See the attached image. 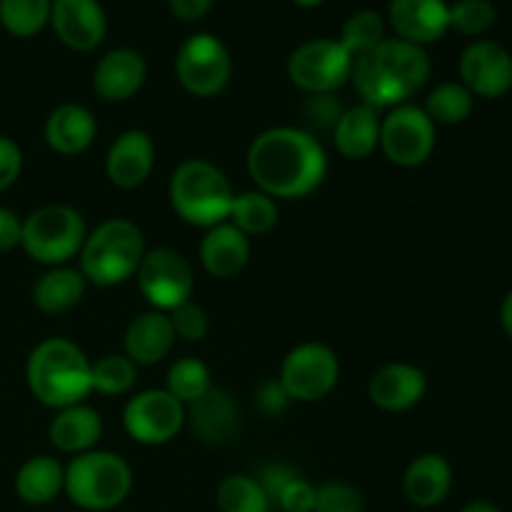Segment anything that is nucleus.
Instances as JSON below:
<instances>
[{
  "label": "nucleus",
  "instance_id": "nucleus-24",
  "mask_svg": "<svg viewBox=\"0 0 512 512\" xmlns=\"http://www.w3.org/2000/svg\"><path fill=\"white\" fill-rule=\"evenodd\" d=\"M250 240L235 225L220 223L205 233L200 243V263L213 278H235L248 265Z\"/></svg>",
  "mask_w": 512,
  "mask_h": 512
},
{
  "label": "nucleus",
  "instance_id": "nucleus-26",
  "mask_svg": "<svg viewBox=\"0 0 512 512\" xmlns=\"http://www.w3.org/2000/svg\"><path fill=\"white\" fill-rule=\"evenodd\" d=\"M335 148L348 160H365L380 148V115L370 105L360 103L343 110L333 128Z\"/></svg>",
  "mask_w": 512,
  "mask_h": 512
},
{
  "label": "nucleus",
  "instance_id": "nucleus-35",
  "mask_svg": "<svg viewBox=\"0 0 512 512\" xmlns=\"http://www.w3.org/2000/svg\"><path fill=\"white\" fill-rule=\"evenodd\" d=\"M138 380V365L128 355H105L90 370V383L100 395H125Z\"/></svg>",
  "mask_w": 512,
  "mask_h": 512
},
{
  "label": "nucleus",
  "instance_id": "nucleus-6",
  "mask_svg": "<svg viewBox=\"0 0 512 512\" xmlns=\"http://www.w3.org/2000/svg\"><path fill=\"white\" fill-rule=\"evenodd\" d=\"M133 488V470L120 455L90 450L65 468V495L80 510L105 512L123 503Z\"/></svg>",
  "mask_w": 512,
  "mask_h": 512
},
{
  "label": "nucleus",
  "instance_id": "nucleus-29",
  "mask_svg": "<svg viewBox=\"0 0 512 512\" xmlns=\"http://www.w3.org/2000/svg\"><path fill=\"white\" fill-rule=\"evenodd\" d=\"M228 220L248 238L250 235H265L278 225V205L270 195L260 193V190H245L233 198Z\"/></svg>",
  "mask_w": 512,
  "mask_h": 512
},
{
  "label": "nucleus",
  "instance_id": "nucleus-11",
  "mask_svg": "<svg viewBox=\"0 0 512 512\" xmlns=\"http://www.w3.org/2000/svg\"><path fill=\"white\" fill-rule=\"evenodd\" d=\"M340 378V360L328 345L303 343L290 350L280 368L283 390L290 400L315 403L333 393Z\"/></svg>",
  "mask_w": 512,
  "mask_h": 512
},
{
  "label": "nucleus",
  "instance_id": "nucleus-10",
  "mask_svg": "<svg viewBox=\"0 0 512 512\" xmlns=\"http://www.w3.org/2000/svg\"><path fill=\"white\" fill-rule=\"evenodd\" d=\"M138 288L153 310L170 313L193 298L195 275L188 260L170 248L145 250L138 265Z\"/></svg>",
  "mask_w": 512,
  "mask_h": 512
},
{
  "label": "nucleus",
  "instance_id": "nucleus-2",
  "mask_svg": "<svg viewBox=\"0 0 512 512\" xmlns=\"http://www.w3.org/2000/svg\"><path fill=\"white\" fill-rule=\"evenodd\" d=\"M430 78L425 48L400 38H385L370 53L353 60L350 80L365 105L375 110L408 103Z\"/></svg>",
  "mask_w": 512,
  "mask_h": 512
},
{
  "label": "nucleus",
  "instance_id": "nucleus-17",
  "mask_svg": "<svg viewBox=\"0 0 512 512\" xmlns=\"http://www.w3.org/2000/svg\"><path fill=\"white\" fill-rule=\"evenodd\" d=\"M155 168V145L145 130L130 128L115 138L105 158L110 183L123 190H135L150 178Z\"/></svg>",
  "mask_w": 512,
  "mask_h": 512
},
{
  "label": "nucleus",
  "instance_id": "nucleus-9",
  "mask_svg": "<svg viewBox=\"0 0 512 512\" xmlns=\"http://www.w3.org/2000/svg\"><path fill=\"white\" fill-rule=\"evenodd\" d=\"M353 73V55L330 38H315L288 58V78L310 95H333Z\"/></svg>",
  "mask_w": 512,
  "mask_h": 512
},
{
  "label": "nucleus",
  "instance_id": "nucleus-22",
  "mask_svg": "<svg viewBox=\"0 0 512 512\" xmlns=\"http://www.w3.org/2000/svg\"><path fill=\"white\" fill-rule=\"evenodd\" d=\"M98 135V123L85 105L65 103L45 120V143L58 155L73 158L85 153Z\"/></svg>",
  "mask_w": 512,
  "mask_h": 512
},
{
  "label": "nucleus",
  "instance_id": "nucleus-48",
  "mask_svg": "<svg viewBox=\"0 0 512 512\" xmlns=\"http://www.w3.org/2000/svg\"><path fill=\"white\" fill-rule=\"evenodd\" d=\"M293 3H298L300 8H315V5H320L323 0H293Z\"/></svg>",
  "mask_w": 512,
  "mask_h": 512
},
{
  "label": "nucleus",
  "instance_id": "nucleus-1",
  "mask_svg": "<svg viewBox=\"0 0 512 512\" xmlns=\"http://www.w3.org/2000/svg\"><path fill=\"white\" fill-rule=\"evenodd\" d=\"M245 165L260 193L273 200H295L320 188L328 173V155L308 130L270 128L250 143Z\"/></svg>",
  "mask_w": 512,
  "mask_h": 512
},
{
  "label": "nucleus",
  "instance_id": "nucleus-12",
  "mask_svg": "<svg viewBox=\"0 0 512 512\" xmlns=\"http://www.w3.org/2000/svg\"><path fill=\"white\" fill-rule=\"evenodd\" d=\"M380 150L400 168H418L435 150V123L418 105H395L380 120Z\"/></svg>",
  "mask_w": 512,
  "mask_h": 512
},
{
  "label": "nucleus",
  "instance_id": "nucleus-16",
  "mask_svg": "<svg viewBox=\"0 0 512 512\" xmlns=\"http://www.w3.org/2000/svg\"><path fill=\"white\" fill-rule=\"evenodd\" d=\"M388 23L400 40L423 48L450 30V5L445 0H390Z\"/></svg>",
  "mask_w": 512,
  "mask_h": 512
},
{
  "label": "nucleus",
  "instance_id": "nucleus-13",
  "mask_svg": "<svg viewBox=\"0 0 512 512\" xmlns=\"http://www.w3.org/2000/svg\"><path fill=\"white\" fill-rule=\"evenodd\" d=\"M125 433L140 445H165L183 430L185 405L168 390H145L123 410Z\"/></svg>",
  "mask_w": 512,
  "mask_h": 512
},
{
  "label": "nucleus",
  "instance_id": "nucleus-37",
  "mask_svg": "<svg viewBox=\"0 0 512 512\" xmlns=\"http://www.w3.org/2000/svg\"><path fill=\"white\" fill-rule=\"evenodd\" d=\"M168 318H170V323H173L175 338H183V340H188V343H200V340H203L210 330L208 313H205L203 305L193 303V300H188V303H183V305H178L175 310H170Z\"/></svg>",
  "mask_w": 512,
  "mask_h": 512
},
{
  "label": "nucleus",
  "instance_id": "nucleus-34",
  "mask_svg": "<svg viewBox=\"0 0 512 512\" xmlns=\"http://www.w3.org/2000/svg\"><path fill=\"white\" fill-rule=\"evenodd\" d=\"M210 385V370L203 360L198 358H180L170 365L168 370V393L183 405H193L195 400L203 398Z\"/></svg>",
  "mask_w": 512,
  "mask_h": 512
},
{
  "label": "nucleus",
  "instance_id": "nucleus-42",
  "mask_svg": "<svg viewBox=\"0 0 512 512\" xmlns=\"http://www.w3.org/2000/svg\"><path fill=\"white\" fill-rule=\"evenodd\" d=\"M293 478H295V473L288 468V465L273 463V465H268V468L260 473V478H255V480H258L260 488L265 490V495H268L270 503H275V498L280 495V490H283Z\"/></svg>",
  "mask_w": 512,
  "mask_h": 512
},
{
  "label": "nucleus",
  "instance_id": "nucleus-47",
  "mask_svg": "<svg viewBox=\"0 0 512 512\" xmlns=\"http://www.w3.org/2000/svg\"><path fill=\"white\" fill-rule=\"evenodd\" d=\"M460 512H503V510H500L498 505L488 503V500H473V503L465 505Z\"/></svg>",
  "mask_w": 512,
  "mask_h": 512
},
{
  "label": "nucleus",
  "instance_id": "nucleus-18",
  "mask_svg": "<svg viewBox=\"0 0 512 512\" xmlns=\"http://www.w3.org/2000/svg\"><path fill=\"white\" fill-rule=\"evenodd\" d=\"M428 378L410 363H390L375 370L368 383V398L385 413H405L425 398Z\"/></svg>",
  "mask_w": 512,
  "mask_h": 512
},
{
  "label": "nucleus",
  "instance_id": "nucleus-30",
  "mask_svg": "<svg viewBox=\"0 0 512 512\" xmlns=\"http://www.w3.org/2000/svg\"><path fill=\"white\" fill-rule=\"evenodd\" d=\"M473 93L463 83H443L425 100V113L435 125H460L473 113Z\"/></svg>",
  "mask_w": 512,
  "mask_h": 512
},
{
  "label": "nucleus",
  "instance_id": "nucleus-27",
  "mask_svg": "<svg viewBox=\"0 0 512 512\" xmlns=\"http://www.w3.org/2000/svg\"><path fill=\"white\" fill-rule=\"evenodd\" d=\"M65 468L50 455H35L15 475V493L28 505H48L63 493Z\"/></svg>",
  "mask_w": 512,
  "mask_h": 512
},
{
  "label": "nucleus",
  "instance_id": "nucleus-15",
  "mask_svg": "<svg viewBox=\"0 0 512 512\" xmlns=\"http://www.w3.org/2000/svg\"><path fill=\"white\" fill-rule=\"evenodd\" d=\"M50 25L60 43L78 53L95 50L108 33V18L100 0H53Z\"/></svg>",
  "mask_w": 512,
  "mask_h": 512
},
{
  "label": "nucleus",
  "instance_id": "nucleus-14",
  "mask_svg": "<svg viewBox=\"0 0 512 512\" xmlns=\"http://www.w3.org/2000/svg\"><path fill=\"white\" fill-rule=\"evenodd\" d=\"M460 78L473 98H500L512 88V55L495 40H475L460 55Z\"/></svg>",
  "mask_w": 512,
  "mask_h": 512
},
{
  "label": "nucleus",
  "instance_id": "nucleus-39",
  "mask_svg": "<svg viewBox=\"0 0 512 512\" xmlns=\"http://www.w3.org/2000/svg\"><path fill=\"white\" fill-rule=\"evenodd\" d=\"M275 505H278L283 512H313L315 510V488L308 483V480L298 478L295 475L280 495L275 498Z\"/></svg>",
  "mask_w": 512,
  "mask_h": 512
},
{
  "label": "nucleus",
  "instance_id": "nucleus-25",
  "mask_svg": "<svg viewBox=\"0 0 512 512\" xmlns=\"http://www.w3.org/2000/svg\"><path fill=\"white\" fill-rule=\"evenodd\" d=\"M50 443L60 453L83 455L98 445L103 438V418L88 405H70V408L58 410L48 428Z\"/></svg>",
  "mask_w": 512,
  "mask_h": 512
},
{
  "label": "nucleus",
  "instance_id": "nucleus-4",
  "mask_svg": "<svg viewBox=\"0 0 512 512\" xmlns=\"http://www.w3.org/2000/svg\"><path fill=\"white\" fill-rule=\"evenodd\" d=\"M80 275L100 288H113L138 273L145 255L143 233L125 218L100 223L80 248Z\"/></svg>",
  "mask_w": 512,
  "mask_h": 512
},
{
  "label": "nucleus",
  "instance_id": "nucleus-3",
  "mask_svg": "<svg viewBox=\"0 0 512 512\" xmlns=\"http://www.w3.org/2000/svg\"><path fill=\"white\" fill-rule=\"evenodd\" d=\"M93 363L83 350L65 338H48L33 348L25 368L28 388L45 408L63 410L80 405L93 390L90 383Z\"/></svg>",
  "mask_w": 512,
  "mask_h": 512
},
{
  "label": "nucleus",
  "instance_id": "nucleus-19",
  "mask_svg": "<svg viewBox=\"0 0 512 512\" xmlns=\"http://www.w3.org/2000/svg\"><path fill=\"white\" fill-rule=\"evenodd\" d=\"M145 75H148V65L138 50L115 48L95 65L93 88L108 103H123L143 88Z\"/></svg>",
  "mask_w": 512,
  "mask_h": 512
},
{
  "label": "nucleus",
  "instance_id": "nucleus-23",
  "mask_svg": "<svg viewBox=\"0 0 512 512\" xmlns=\"http://www.w3.org/2000/svg\"><path fill=\"white\" fill-rule=\"evenodd\" d=\"M453 488V468L438 453H425L408 465L403 475V493L415 508H435Z\"/></svg>",
  "mask_w": 512,
  "mask_h": 512
},
{
  "label": "nucleus",
  "instance_id": "nucleus-43",
  "mask_svg": "<svg viewBox=\"0 0 512 512\" xmlns=\"http://www.w3.org/2000/svg\"><path fill=\"white\" fill-rule=\"evenodd\" d=\"M23 238V223L18 215L8 208H0V253H8Z\"/></svg>",
  "mask_w": 512,
  "mask_h": 512
},
{
  "label": "nucleus",
  "instance_id": "nucleus-32",
  "mask_svg": "<svg viewBox=\"0 0 512 512\" xmlns=\"http://www.w3.org/2000/svg\"><path fill=\"white\" fill-rule=\"evenodd\" d=\"M215 503L220 512H268L270 500L260 483L250 475H228L218 485Z\"/></svg>",
  "mask_w": 512,
  "mask_h": 512
},
{
  "label": "nucleus",
  "instance_id": "nucleus-38",
  "mask_svg": "<svg viewBox=\"0 0 512 512\" xmlns=\"http://www.w3.org/2000/svg\"><path fill=\"white\" fill-rule=\"evenodd\" d=\"M363 495L345 483H325L315 488L313 512H363Z\"/></svg>",
  "mask_w": 512,
  "mask_h": 512
},
{
  "label": "nucleus",
  "instance_id": "nucleus-44",
  "mask_svg": "<svg viewBox=\"0 0 512 512\" xmlns=\"http://www.w3.org/2000/svg\"><path fill=\"white\" fill-rule=\"evenodd\" d=\"M213 3L215 0H168L175 18L185 20V23H193V20L203 18V15L213 8Z\"/></svg>",
  "mask_w": 512,
  "mask_h": 512
},
{
  "label": "nucleus",
  "instance_id": "nucleus-8",
  "mask_svg": "<svg viewBox=\"0 0 512 512\" xmlns=\"http://www.w3.org/2000/svg\"><path fill=\"white\" fill-rule=\"evenodd\" d=\"M175 75L195 98H215L230 83L233 60L223 40L210 33H195L175 55Z\"/></svg>",
  "mask_w": 512,
  "mask_h": 512
},
{
  "label": "nucleus",
  "instance_id": "nucleus-21",
  "mask_svg": "<svg viewBox=\"0 0 512 512\" xmlns=\"http://www.w3.org/2000/svg\"><path fill=\"white\" fill-rule=\"evenodd\" d=\"M125 355L135 365H155L170 355L175 345V330L168 313L148 310V313L133 318L125 330Z\"/></svg>",
  "mask_w": 512,
  "mask_h": 512
},
{
  "label": "nucleus",
  "instance_id": "nucleus-41",
  "mask_svg": "<svg viewBox=\"0 0 512 512\" xmlns=\"http://www.w3.org/2000/svg\"><path fill=\"white\" fill-rule=\"evenodd\" d=\"M305 113L320 128H335V123L343 115V108H340V103L333 95H310L308 105H305Z\"/></svg>",
  "mask_w": 512,
  "mask_h": 512
},
{
  "label": "nucleus",
  "instance_id": "nucleus-45",
  "mask_svg": "<svg viewBox=\"0 0 512 512\" xmlns=\"http://www.w3.org/2000/svg\"><path fill=\"white\" fill-rule=\"evenodd\" d=\"M288 393L283 390V385L280 383H268L263 390H260V408L265 410V413H280V410L285 408V403H288Z\"/></svg>",
  "mask_w": 512,
  "mask_h": 512
},
{
  "label": "nucleus",
  "instance_id": "nucleus-36",
  "mask_svg": "<svg viewBox=\"0 0 512 512\" xmlns=\"http://www.w3.org/2000/svg\"><path fill=\"white\" fill-rule=\"evenodd\" d=\"M498 20V10L490 0H458L450 5V28L463 35H483Z\"/></svg>",
  "mask_w": 512,
  "mask_h": 512
},
{
  "label": "nucleus",
  "instance_id": "nucleus-5",
  "mask_svg": "<svg viewBox=\"0 0 512 512\" xmlns=\"http://www.w3.org/2000/svg\"><path fill=\"white\" fill-rule=\"evenodd\" d=\"M233 185L220 168L208 160H185L170 175V205L195 228H215L225 223L233 205Z\"/></svg>",
  "mask_w": 512,
  "mask_h": 512
},
{
  "label": "nucleus",
  "instance_id": "nucleus-40",
  "mask_svg": "<svg viewBox=\"0 0 512 512\" xmlns=\"http://www.w3.org/2000/svg\"><path fill=\"white\" fill-rule=\"evenodd\" d=\"M20 170H23V153L15 140L0 135V193L18 180Z\"/></svg>",
  "mask_w": 512,
  "mask_h": 512
},
{
  "label": "nucleus",
  "instance_id": "nucleus-31",
  "mask_svg": "<svg viewBox=\"0 0 512 512\" xmlns=\"http://www.w3.org/2000/svg\"><path fill=\"white\" fill-rule=\"evenodd\" d=\"M53 0H0V23L15 38H33L50 23Z\"/></svg>",
  "mask_w": 512,
  "mask_h": 512
},
{
  "label": "nucleus",
  "instance_id": "nucleus-20",
  "mask_svg": "<svg viewBox=\"0 0 512 512\" xmlns=\"http://www.w3.org/2000/svg\"><path fill=\"white\" fill-rule=\"evenodd\" d=\"M185 420H190L193 433L205 445H225L238 433V405L225 388H210L208 393L185 410Z\"/></svg>",
  "mask_w": 512,
  "mask_h": 512
},
{
  "label": "nucleus",
  "instance_id": "nucleus-7",
  "mask_svg": "<svg viewBox=\"0 0 512 512\" xmlns=\"http://www.w3.org/2000/svg\"><path fill=\"white\" fill-rule=\"evenodd\" d=\"M85 235L88 230L78 210L70 205H45L28 215L23 223L20 245L30 260L58 268L80 253Z\"/></svg>",
  "mask_w": 512,
  "mask_h": 512
},
{
  "label": "nucleus",
  "instance_id": "nucleus-28",
  "mask_svg": "<svg viewBox=\"0 0 512 512\" xmlns=\"http://www.w3.org/2000/svg\"><path fill=\"white\" fill-rule=\"evenodd\" d=\"M85 285H88V280L80 275V270L63 268V265L50 268L33 285L35 308L48 315L68 313V310H73L83 300Z\"/></svg>",
  "mask_w": 512,
  "mask_h": 512
},
{
  "label": "nucleus",
  "instance_id": "nucleus-46",
  "mask_svg": "<svg viewBox=\"0 0 512 512\" xmlns=\"http://www.w3.org/2000/svg\"><path fill=\"white\" fill-rule=\"evenodd\" d=\"M500 323H503L505 333L512 338V290L508 293V298H505L503 310H500Z\"/></svg>",
  "mask_w": 512,
  "mask_h": 512
},
{
  "label": "nucleus",
  "instance_id": "nucleus-33",
  "mask_svg": "<svg viewBox=\"0 0 512 512\" xmlns=\"http://www.w3.org/2000/svg\"><path fill=\"white\" fill-rule=\"evenodd\" d=\"M385 40V20L383 15L375 13V10H358V13L350 15L343 23L340 30L338 43L348 50L350 55L360 58V55L370 53V50L378 48Z\"/></svg>",
  "mask_w": 512,
  "mask_h": 512
}]
</instances>
